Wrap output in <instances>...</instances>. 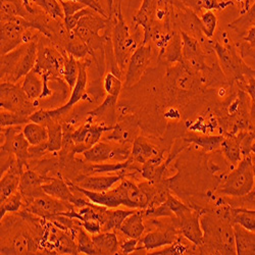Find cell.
<instances>
[{"label": "cell", "instance_id": "36", "mask_svg": "<svg viewBox=\"0 0 255 255\" xmlns=\"http://www.w3.org/2000/svg\"><path fill=\"white\" fill-rule=\"evenodd\" d=\"M24 207L23 195L19 191L10 195L4 201L0 202V219H2L6 214H16Z\"/></svg>", "mask_w": 255, "mask_h": 255}, {"label": "cell", "instance_id": "7", "mask_svg": "<svg viewBox=\"0 0 255 255\" xmlns=\"http://www.w3.org/2000/svg\"><path fill=\"white\" fill-rule=\"evenodd\" d=\"M132 145L119 144L109 141H99L82 155L86 162L103 163V162H122L131 157Z\"/></svg>", "mask_w": 255, "mask_h": 255}, {"label": "cell", "instance_id": "38", "mask_svg": "<svg viewBox=\"0 0 255 255\" xmlns=\"http://www.w3.org/2000/svg\"><path fill=\"white\" fill-rule=\"evenodd\" d=\"M90 233H88L86 230H85L83 227H80L77 237H76V242H77V247L79 253H84V254H89V255H96L98 254L93 239L89 235Z\"/></svg>", "mask_w": 255, "mask_h": 255}, {"label": "cell", "instance_id": "49", "mask_svg": "<svg viewBox=\"0 0 255 255\" xmlns=\"http://www.w3.org/2000/svg\"><path fill=\"white\" fill-rule=\"evenodd\" d=\"M243 90L250 96L251 100L255 101V77H249Z\"/></svg>", "mask_w": 255, "mask_h": 255}, {"label": "cell", "instance_id": "40", "mask_svg": "<svg viewBox=\"0 0 255 255\" xmlns=\"http://www.w3.org/2000/svg\"><path fill=\"white\" fill-rule=\"evenodd\" d=\"M200 23L203 34L208 39H211L215 36L217 26H218V16L211 10H205L200 14Z\"/></svg>", "mask_w": 255, "mask_h": 255}, {"label": "cell", "instance_id": "1", "mask_svg": "<svg viewBox=\"0 0 255 255\" xmlns=\"http://www.w3.org/2000/svg\"><path fill=\"white\" fill-rule=\"evenodd\" d=\"M200 225L203 231V244L199 254H237L233 223L216 215L214 211L201 210Z\"/></svg>", "mask_w": 255, "mask_h": 255}, {"label": "cell", "instance_id": "39", "mask_svg": "<svg viewBox=\"0 0 255 255\" xmlns=\"http://www.w3.org/2000/svg\"><path fill=\"white\" fill-rule=\"evenodd\" d=\"M102 87L106 94L119 98L123 89V82L119 76L112 72H108L103 78Z\"/></svg>", "mask_w": 255, "mask_h": 255}, {"label": "cell", "instance_id": "44", "mask_svg": "<svg viewBox=\"0 0 255 255\" xmlns=\"http://www.w3.org/2000/svg\"><path fill=\"white\" fill-rule=\"evenodd\" d=\"M59 2L62 6L63 13H65V17L71 16V15L75 14L76 12L80 11L81 9L87 7L85 4L78 2V1H74V0H59Z\"/></svg>", "mask_w": 255, "mask_h": 255}, {"label": "cell", "instance_id": "28", "mask_svg": "<svg viewBox=\"0 0 255 255\" xmlns=\"http://www.w3.org/2000/svg\"><path fill=\"white\" fill-rule=\"evenodd\" d=\"M23 90L27 94V96L33 100H39L43 94L44 89V82L39 74H37L34 70H32L29 74H27L23 78V82L20 84Z\"/></svg>", "mask_w": 255, "mask_h": 255}, {"label": "cell", "instance_id": "6", "mask_svg": "<svg viewBox=\"0 0 255 255\" xmlns=\"http://www.w3.org/2000/svg\"><path fill=\"white\" fill-rule=\"evenodd\" d=\"M33 24L22 16H1L0 27V55H4L22 44L26 31Z\"/></svg>", "mask_w": 255, "mask_h": 255}, {"label": "cell", "instance_id": "50", "mask_svg": "<svg viewBox=\"0 0 255 255\" xmlns=\"http://www.w3.org/2000/svg\"><path fill=\"white\" fill-rule=\"evenodd\" d=\"M243 41L251 47L255 48V23L249 28L245 36L243 37Z\"/></svg>", "mask_w": 255, "mask_h": 255}, {"label": "cell", "instance_id": "14", "mask_svg": "<svg viewBox=\"0 0 255 255\" xmlns=\"http://www.w3.org/2000/svg\"><path fill=\"white\" fill-rule=\"evenodd\" d=\"M50 179V177L42 176L30 168L26 169L22 177H20L18 187V191L23 195L24 206L32 201L35 197L44 194V191L42 190V184L48 182Z\"/></svg>", "mask_w": 255, "mask_h": 255}, {"label": "cell", "instance_id": "12", "mask_svg": "<svg viewBox=\"0 0 255 255\" xmlns=\"http://www.w3.org/2000/svg\"><path fill=\"white\" fill-rule=\"evenodd\" d=\"M200 210H191L183 217L174 218L175 225L180 234L197 247L203 244V231L200 225Z\"/></svg>", "mask_w": 255, "mask_h": 255}, {"label": "cell", "instance_id": "31", "mask_svg": "<svg viewBox=\"0 0 255 255\" xmlns=\"http://www.w3.org/2000/svg\"><path fill=\"white\" fill-rule=\"evenodd\" d=\"M48 130V141L47 146L49 152L60 151L63 142V131L62 125L59 124V121H49L44 125Z\"/></svg>", "mask_w": 255, "mask_h": 255}, {"label": "cell", "instance_id": "51", "mask_svg": "<svg viewBox=\"0 0 255 255\" xmlns=\"http://www.w3.org/2000/svg\"><path fill=\"white\" fill-rule=\"evenodd\" d=\"M106 4H108V12L111 17L115 12V0H106Z\"/></svg>", "mask_w": 255, "mask_h": 255}, {"label": "cell", "instance_id": "42", "mask_svg": "<svg viewBox=\"0 0 255 255\" xmlns=\"http://www.w3.org/2000/svg\"><path fill=\"white\" fill-rule=\"evenodd\" d=\"M164 202L169 207V209L172 210L175 218H177V219L183 217L184 215L187 214V212L192 210V208L187 206L185 203H183L181 200H179L178 198H176L172 194L167 195V198Z\"/></svg>", "mask_w": 255, "mask_h": 255}, {"label": "cell", "instance_id": "5", "mask_svg": "<svg viewBox=\"0 0 255 255\" xmlns=\"http://www.w3.org/2000/svg\"><path fill=\"white\" fill-rule=\"evenodd\" d=\"M0 106H1V110L30 118L31 115L39 110V102L38 100H31L19 83L1 82V85H0Z\"/></svg>", "mask_w": 255, "mask_h": 255}, {"label": "cell", "instance_id": "29", "mask_svg": "<svg viewBox=\"0 0 255 255\" xmlns=\"http://www.w3.org/2000/svg\"><path fill=\"white\" fill-rule=\"evenodd\" d=\"M66 51L73 55L77 60H85L87 58H93L92 53L85 42L79 38L74 32H71L65 44ZM94 60V59H93Z\"/></svg>", "mask_w": 255, "mask_h": 255}, {"label": "cell", "instance_id": "52", "mask_svg": "<svg viewBox=\"0 0 255 255\" xmlns=\"http://www.w3.org/2000/svg\"><path fill=\"white\" fill-rule=\"evenodd\" d=\"M251 153L255 154V141L253 142V144H252V146H251Z\"/></svg>", "mask_w": 255, "mask_h": 255}, {"label": "cell", "instance_id": "18", "mask_svg": "<svg viewBox=\"0 0 255 255\" xmlns=\"http://www.w3.org/2000/svg\"><path fill=\"white\" fill-rule=\"evenodd\" d=\"M42 190L44 191V193L56 199L72 204H74L77 198V194L72 190L69 182L63 180L61 177L51 178L48 182L42 184Z\"/></svg>", "mask_w": 255, "mask_h": 255}, {"label": "cell", "instance_id": "22", "mask_svg": "<svg viewBox=\"0 0 255 255\" xmlns=\"http://www.w3.org/2000/svg\"><path fill=\"white\" fill-rule=\"evenodd\" d=\"M236 252L238 255H255V232L238 224H233Z\"/></svg>", "mask_w": 255, "mask_h": 255}, {"label": "cell", "instance_id": "21", "mask_svg": "<svg viewBox=\"0 0 255 255\" xmlns=\"http://www.w3.org/2000/svg\"><path fill=\"white\" fill-rule=\"evenodd\" d=\"M27 46L28 43L22 44L14 50L1 55V60H0V65H1L0 67V79H1V82H11L18 61L26 51Z\"/></svg>", "mask_w": 255, "mask_h": 255}, {"label": "cell", "instance_id": "30", "mask_svg": "<svg viewBox=\"0 0 255 255\" xmlns=\"http://www.w3.org/2000/svg\"><path fill=\"white\" fill-rule=\"evenodd\" d=\"M23 133L31 146L41 145L48 141V130L44 125L30 122L23 127Z\"/></svg>", "mask_w": 255, "mask_h": 255}, {"label": "cell", "instance_id": "35", "mask_svg": "<svg viewBox=\"0 0 255 255\" xmlns=\"http://www.w3.org/2000/svg\"><path fill=\"white\" fill-rule=\"evenodd\" d=\"M79 74H80L79 60H77L73 55H70L68 53L65 60V66H63L62 78L65 79L66 83L68 84V86L71 90H73V88L75 87Z\"/></svg>", "mask_w": 255, "mask_h": 255}, {"label": "cell", "instance_id": "27", "mask_svg": "<svg viewBox=\"0 0 255 255\" xmlns=\"http://www.w3.org/2000/svg\"><path fill=\"white\" fill-rule=\"evenodd\" d=\"M183 42L180 31H175L171 41L168 42L164 51L158 56L159 60H162L167 66L175 65L178 62H183Z\"/></svg>", "mask_w": 255, "mask_h": 255}, {"label": "cell", "instance_id": "25", "mask_svg": "<svg viewBox=\"0 0 255 255\" xmlns=\"http://www.w3.org/2000/svg\"><path fill=\"white\" fill-rule=\"evenodd\" d=\"M188 144H195L205 152H216L220 150L224 135H204L194 132H189L183 137Z\"/></svg>", "mask_w": 255, "mask_h": 255}, {"label": "cell", "instance_id": "17", "mask_svg": "<svg viewBox=\"0 0 255 255\" xmlns=\"http://www.w3.org/2000/svg\"><path fill=\"white\" fill-rule=\"evenodd\" d=\"M165 152L164 148L160 149L156 144L151 142L150 139H148L143 136H138L132 145V153L131 158L139 163L143 164L150 160L151 158L157 156L158 154Z\"/></svg>", "mask_w": 255, "mask_h": 255}, {"label": "cell", "instance_id": "13", "mask_svg": "<svg viewBox=\"0 0 255 255\" xmlns=\"http://www.w3.org/2000/svg\"><path fill=\"white\" fill-rule=\"evenodd\" d=\"M124 177L120 174L113 175H81L73 180V183L85 190L94 192H104L109 191L119 184Z\"/></svg>", "mask_w": 255, "mask_h": 255}, {"label": "cell", "instance_id": "4", "mask_svg": "<svg viewBox=\"0 0 255 255\" xmlns=\"http://www.w3.org/2000/svg\"><path fill=\"white\" fill-rule=\"evenodd\" d=\"M255 186V173L252 155H245L241 161L231 169V172L223 178V182L218 188V193L232 198L247 197Z\"/></svg>", "mask_w": 255, "mask_h": 255}, {"label": "cell", "instance_id": "32", "mask_svg": "<svg viewBox=\"0 0 255 255\" xmlns=\"http://www.w3.org/2000/svg\"><path fill=\"white\" fill-rule=\"evenodd\" d=\"M231 221L233 224H238L249 231L255 232V210L232 207Z\"/></svg>", "mask_w": 255, "mask_h": 255}, {"label": "cell", "instance_id": "16", "mask_svg": "<svg viewBox=\"0 0 255 255\" xmlns=\"http://www.w3.org/2000/svg\"><path fill=\"white\" fill-rule=\"evenodd\" d=\"M117 102L118 97L108 95L99 106L87 114L86 121L109 127H114L118 123Z\"/></svg>", "mask_w": 255, "mask_h": 255}, {"label": "cell", "instance_id": "45", "mask_svg": "<svg viewBox=\"0 0 255 255\" xmlns=\"http://www.w3.org/2000/svg\"><path fill=\"white\" fill-rule=\"evenodd\" d=\"M202 8L204 10H217L221 11L226 9L228 6L234 5L233 0H229V1H219V0H201Z\"/></svg>", "mask_w": 255, "mask_h": 255}, {"label": "cell", "instance_id": "26", "mask_svg": "<svg viewBox=\"0 0 255 255\" xmlns=\"http://www.w3.org/2000/svg\"><path fill=\"white\" fill-rule=\"evenodd\" d=\"M98 254L113 255L120 254V242L116 233L101 232L92 236Z\"/></svg>", "mask_w": 255, "mask_h": 255}, {"label": "cell", "instance_id": "19", "mask_svg": "<svg viewBox=\"0 0 255 255\" xmlns=\"http://www.w3.org/2000/svg\"><path fill=\"white\" fill-rule=\"evenodd\" d=\"M220 150L227 162L231 164V169L235 167L243 158L239 133L236 135L224 134V140L221 144Z\"/></svg>", "mask_w": 255, "mask_h": 255}, {"label": "cell", "instance_id": "24", "mask_svg": "<svg viewBox=\"0 0 255 255\" xmlns=\"http://www.w3.org/2000/svg\"><path fill=\"white\" fill-rule=\"evenodd\" d=\"M145 225H144V215L142 209H137L134 214L128 217L119 231L127 238L140 239L145 233Z\"/></svg>", "mask_w": 255, "mask_h": 255}, {"label": "cell", "instance_id": "15", "mask_svg": "<svg viewBox=\"0 0 255 255\" xmlns=\"http://www.w3.org/2000/svg\"><path fill=\"white\" fill-rule=\"evenodd\" d=\"M159 0H143L142 5L134 16V26L142 27L144 38L141 45L149 43L151 31L155 25V14L158 8Z\"/></svg>", "mask_w": 255, "mask_h": 255}, {"label": "cell", "instance_id": "33", "mask_svg": "<svg viewBox=\"0 0 255 255\" xmlns=\"http://www.w3.org/2000/svg\"><path fill=\"white\" fill-rule=\"evenodd\" d=\"M1 16H22L29 20L30 14L23 4V0H1Z\"/></svg>", "mask_w": 255, "mask_h": 255}, {"label": "cell", "instance_id": "11", "mask_svg": "<svg viewBox=\"0 0 255 255\" xmlns=\"http://www.w3.org/2000/svg\"><path fill=\"white\" fill-rule=\"evenodd\" d=\"M139 122L133 115H127L120 118V121L114 126L113 130L106 132L102 136L103 141L115 142L119 144L133 145L138 137Z\"/></svg>", "mask_w": 255, "mask_h": 255}, {"label": "cell", "instance_id": "48", "mask_svg": "<svg viewBox=\"0 0 255 255\" xmlns=\"http://www.w3.org/2000/svg\"><path fill=\"white\" fill-rule=\"evenodd\" d=\"M179 1L197 14L201 13L203 10L201 0H179Z\"/></svg>", "mask_w": 255, "mask_h": 255}, {"label": "cell", "instance_id": "34", "mask_svg": "<svg viewBox=\"0 0 255 255\" xmlns=\"http://www.w3.org/2000/svg\"><path fill=\"white\" fill-rule=\"evenodd\" d=\"M255 23V1L250 6V8L243 13L239 18L234 20L233 23L229 25L231 30L238 33L240 36L244 37L249 28Z\"/></svg>", "mask_w": 255, "mask_h": 255}, {"label": "cell", "instance_id": "47", "mask_svg": "<svg viewBox=\"0 0 255 255\" xmlns=\"http://www.w3.org/2000/svg\"><path fill=\"white\" fill-rule=\"evenodd\" d=\"M74 1H78L81 2L83 4L86 5L87 7L92 8L93 10H95L96 12H98L99 14H101L104 17L110 18L109 12L105 8H103V6L101 5V3L99 2V0H74Z\"/></svg>", "mask_w": 255, "mask_h": 255}, {"label": "cell", "instance_id": "2", "mask_svg": "<svg viewBox=\"0 0 255 255\" xmlns=\"http://www.w3.org/2000/svg\"><path fill=\"white\" fill-rule=\"evenodd\" d=\"M212 47L218 57L220 68L231 86H237L243 90L249 77H255V69H252L238 53L236 47L226 40L222 44L214 41Z\"/></svg>", "mask_w": 255, "mask_h": 255}, {"label": "cell", "instance_id": "9", "mask_svg": "<svg viewBox=\"0 0 255 255\" xmlns=\"http://www.w3.org/2000/svg\"><path fill=\"white\" fill-rule=\"evenodd\" d=\"M75 206L70 203L56 199L46 193L35 197L32 201L26 204L22 210H26L31 214L44 220H50L52 217L62 214V212L71 211Z\"/></svg>", "mask_w": 255, "mask_h": 255}, {"label": "cell", "instance_id": "43", "mask_svg": "<svg viewBox=\"0 0 255 255\" xmlns=\"http://www.w3.org/2000/svg\"><path fill=\"white\" fill-rule=\"evenodd\" d=\"M92 11H95V10H93V9L90 8V7H85V8H83V9H81L80 11L76 12L75 14H73V15H71V16H68V17H65V19H63V22H65V26H66L67 30H68L70 33L73 32V31L76 29V27L78 26V24H79V22H80V19H81L83 16L91 13Z\"/></svg>", "mask_w": 255, "mask_h": 255}, {"label": "cell", "instance_id": "41", "mask_svg": "<svg viewBox=\"0 0 255 255\" xmlns=\"http://www.w3.org/2000/svg\"><path fill=\"white\" fill-rule=\"evenodd\" d=\"M30 122L31 121L28 117L19 114L8 112L5 110H1V112H0V126H1V128L11 126H25Z\"/></svg>", "mask_w": 255, "mask_h": 255}, {"label": "cell", "instance_id": "23", "mask_svg": "<svg viewBox=\"0 0 255 255\" xmlns=\"http://www.w3.org/2000/svg\"><path fill=\"white\" fill-rule=\"evenodd\" d=\"M23 173L20 172L16 162L11 165V167L1 175L0 181V202L7 199L10 195L18 191L20 177Z\"/></svg>", "mask_w": 255, "mask_h": 255}, {"label": "cell", "instance_id": "20", "mask_svg": "<svg viewBox=\"0 0 255 255\" xmlns=\"http://www.w3.org/2000/svg\"><path fill=\"white\" fill-rule=\"evenodd\" d=\"M137 209H117L106 208L101 214V232H112L119 230L124 221L130 215L134 214Z\"/></svg>", "mask_w": 255, "mask_h": 255}, {"label": "cell", "instance_id": "37", "mask_svg": "<svg viewBox=\"0 0 255 255\" xmlns=\"http://www.w3.org/2000/svg\"><path fill=\"white\" fill-rule=\"evenodd\" d=\"M33 1L49 16L56 20L63 22L65 13H63V9L59 0H33Z\"/></svg>", "mask_w": 255, "mask_h": 255}, {"label": "cell", "instance_id": "46", "mask_svg": "<svg viewBox=\"0 0 255 255\" xmlns=\"http://www.w3.org/2000/svg\"><path fill=\"white\" fill-rule=\"evenodd\" d=\"M139 240L128 238L127 240L120 243V254H131L137 251Z\"/></svg>", "mask_w": 255, "mask_h": 255}, {"label": "cell", "instance_id": "3", "mask_svg": "<svg viewBox=\"0 0 255 255\" xmlns=\"http://www.w3.org/2000/svg\"><path fill=\"white\" fill-rule=\"evenodd\" d=\"M115 5V12L111 16L113 18L112 45L118 68L123 75L126 73L132 55L139 46L138 41L131 34L130 27L124 18L122 2H117Z\"/></svg>", "mask_w": 255, "mask_h": 255}, {"label": "cell", "instance_id": "8", "mask_svg": "<svg viewBox=\"0 0 255 255\" xmlns=\"http://www.w3.org/2000/svg\"><path fill=\"white\" fill-rule=\"evenodd\" d=\"M180 236V231L175 225L174 218H172L171 224H166L165 226L161 225L157 229H154L142 236L139 239L138 249L136 252L147 251L151 253L156 249L173 244Z\"/></svg>", "mask_w": 255, "mask_h": 255}, {"label": "cell", "instance_id": "10", "mask_svg": "<svg viewBox=\"0 0 255 255\" xmlns=\"http://www.w3.org/2000/svg\"><path fill=\"white\" fill-rule=\"evenodd\" d=\"M153 47L150 43L140 45L134 54L132 55L129 65L126 70L125 76V86L130 88L138 84L143 77L144 73L149 67V63L152 59Z\"/></svg>", "mask_w": 255, "mask_h": 255}]
</instances>
